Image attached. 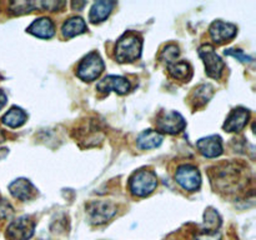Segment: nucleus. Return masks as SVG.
I'll return each instance as SVG.
<instances>
[{"label": "nucleus", "instance_id": "393cba45", "mask_svg": "<svg viewBox=\"0 0 256 240\" xmlns=\"http://www.w3.org/2000/svg\"><path fill=\"white\" fill-rule=\"evenodd\" d=\"M8 99H6V95H5V92H2V90H0V110L2 109V108L5 106V104H6Z\"/></svg>", "mask_w": 256, "mask_h": 240}, {"label": "nucleus", "instance_id": "b1692460", "mask_svg": "<svg viewBox=\"0 0 256 240\" xmlns=\"http://www.w3.org/2000/svg\"><path fill=\"white\" fill-rule=\"evenodd\" d=\"M195 240H222V234L216 230H209V232H200L195 236Z\"/></svg>", "mask_w": 256, "mask_h": 240}, {"label": "nucleus", "instance_id": "20e7f679", "mask_svg": "<svg viewBox=\"0 0 256 240\" xmlns=\"http://www.w3.org/2000/svg\"><path fill=\"white\" fill-rule=\"evenodd\" d=\"M199 55L204 62L208 76L212 79H220L225 69V64L222 58L215 52L214 48L212 45H202L199 49Z\"/></svg>", "mask_w": 256, "mask_h": 240}, {"label": "nucleus", "instance_id": "4468645a", "mask_svg": "<svg viewBox=\"0 0 256 240\" xmlns=\"http://www.w3.org/2000/svg\"><path fill=\"white\" fill-rule=\"evenodd\" d=\"M114 5L115 2H109V0H102V2H94L92 9H90L89 20L92 24H99V22H104L112 14Z\"/></svg>", "mask_w": 256, "mask_h": 240}, {"label": "nucleus", "instance_id": "9b49d317", "mask_svg": "<svg viewBox=\"0 0 256 240\" xmlns=\"http://www.w3.org/2000/svg\"><path fill=\"white\" fill-rule=\"evenodd\" d=\"M199 152L206 158H216L222 154V142L219 135L202 138L196 142Z\"/></svg>", "mask_w": 256, "mask_h": 240}, {"label": "nucleus", "instance_id": "39448f33", "mask_svg": "<svg viewBox=\"0 0 256 240\" xmlns=\"http://www.w3.org/2000/svg\"><path fill=\"white\" fill-rule=\"evenodd\" d=\"M185 126H186L185 119L178 112H162L156 119L158 130L166 134H178Z\"/></svg>", "mask_w": 256, "mask_h": 240}, {"label": "nucleus", "instance_id": "a211bd4d", "mask_svg": "<svg viewBox=\"0 0 256 240\" xmlns=\"http://www.w3.org/2000/svg\"><path fill=\"white\" fill-rule=\"evenodd\" d=\"M168 70L172 78L182 82H189L192 76V69L186 62H174L168 64Z\"/></svg>", "mask_w": 256, "mask_h": 240}, {"label": "nucleus", "instance_id": "7ed1b4c3", "mask_svg": "<svg viewBox=\"0 0 256 240\" xmlns=\"http://www.w3.org/2000/svg\"><path fill=\"white\" fill-rule=\"evenodd\" d=\"M158 185L156 175L152 170H139L130 179V190L136 196H148Z\"/></svg>", "mask_w": 256, "mask_h": 240}, {"label": "nucleus", "instance_id": "412c9836", "mask_svg": "<svg viewBox=\"0 0 256 240\" xmlns=\"http://www.w3.org/2000/svg\"><path fill=\"white\" fill-rule=\"evenodd\" d=\"M178 56H179V48L176 45H168L162 52V59L165 60L168 64H172V62H176Z\"/></svg>", "mask_w": 256, "mask_h": 240}, {"label": "nucleus", "instance_id": "f3484780", "mask_svg": "<svg viewBox=\"0 0 256 240\" xmlns=\"http://www.w3.org/2000/svg\"><path fill=\"white\" fill-rule=\"evenodd\" d=\"M62 35L65 38H74L76 35L82 34L88 30L86 24H85L84 20L79 16H74L70 18L69 20L64 22L62 25Z\"/></svg>", "mask_w": 256, "mask_h": 240}, {"label": "nucleus", "instance_id": "f03ea898", "mask_svg": "<svg viewBox=\"0 0 256 240\" xmlns=\"http://www.w3.org/2000/svg\"><path fill=\"white\" fill-rule=\"evenodd\" d=\"M104 62L98 52H89L82 62H79L76 69L78 76L84 82H92L98 79L104 72Z\"/></svg>", "mask_w": 256, "mask_h": 240}, {"label": "nucleus", "instance_id": "423d86ee", "mask_svg": "<svg viewBox=\"0 0 256 240\" xmlns=\"http://www.w3.org/2000/svg\"><path fill=\"white\" fill-rule=\"evenodd\" d=\"M178 184L185 190L194 192L198 190L202 185V176H200L199 170L192 165H182L176 170L175 174Z\"/></svg>", "mask_w": 256, "mask_h": 240}, {"label": "nucleus", "instance_id": "6e6552de", "mask_svg": "<svg viewBox=\"0 0 256 240\" xmlns=\"http://www.w3.org/2000/svg\"><path fill=\"white\" fill-rule=\"evenodd\" d=\"M130 88H132L130 82L125 78L118 76V75L105 76L96 85V89L100 92H106V94L110 92H115L120 95H124L129 92Z\"/></svg>", "mask_w": 256, "mask_h": 240}, {"label": "nucleus", "instance_id": "f257e3e1", "mask_svg": "<svg viewBox=\"0 0 256 240\" xmlns=\"http://www.w3.org/2000/svg\"><path fill=\"white\" fill-rule=\"evenodd\" d=\"M142 38L134 32H128L118 40L115 46V58L119 62H135L142 55Z\"/></svg>", "mask_w": 256, "mask_h": 240}, {"label": "nucleus", "instance_id": "5701e85b", "mask_svg": "<svg viewBox=\"0 0 256 240\" xmlns=\"http://www.w3.org/2000/svg\"><path fill=\"white\" fill-rule=\"evenodd\" d=\"M224 54L236 58V59L242 62H252V56H249V55L245 54L242 50H239V49H228V50H225Z\"/></svg>", "mask_w": 256, "mask_h": 240}, {"label": "nucleus", "instance_id": "1a4fd4ad", "mask_svg": "<svg viewBox=\"0 0 256 240\" xmlns=\"http://www.w3.org/2000/svg\"><path fill=\"white\" fill-rule=\"evenodd\" d=\"M209 32L212 42H218V44H222V42H229L232 38H235L238 32V28L234 24H230V22L216 20V22L210 25Z\"/></svg>", "mask_w": 256, "mask_h": 240}, {"label": "nucleus", "instance_id": "6ab92c4d", "mask_svg": "<svg viewBox=\"0 0 256 240\" xmlns=\"http://www.w3.org/2000/svg\"><path fill=\"white\" fill-rule=\"evenodd\" d=\"M28 116L26 112L18 106H12V109L8 110L6 114L2 116V122L9 128H19L26 122Z\"/></svg>", "mask_w": 256, "mask_h": 240}, {"label": "nucleus", "instance_id": "0eeeda50", "mask_svg": "<svg viewBox=\"0 0 256 240\" xmlns=\"http://www.w3.org/2000/svg\"><path fill=\"white\" fill-rule=\"evenodd\" d=\"M35 224L28 216H22L14 220L6 229V236L9 240H28L34 234Z\"/></svg>", "mask_w": 256, "mask_h": 240}, {"label": "nucleus", "instance_id": "dca6fc26", "mask_svg": "<svg viewBox=\"0 0 256 240\" xmlns=\"http://www.w3.org/2000/svg\"><path fill=\"white\" fill-rule=\"evenodd\" d=\"M162 142V135L160 132H155V130H145L138 138V145L140 149H152V148H158Z\"/></svg>", "mask_w": 256, "mask_h": 240}, {"label": "nucleus", "instance_id": "f8f14e48", "mask_svg": "<svg viewBox=\"0 0 256 240\" xmlns=\"http://www.w3.org/2000/svg\"><path fill=\"white\" fill-rule=\"evenodd\" d=\"M89 214L90 219L94 224H104L115 214V208H112V204H109V202H96L90 204Z\"/></svg>", "mask_w": 256, "mask_h": 240}, {"label": "nucleus", "instance_id": "9d476101", "mask_svg": "<svg viewBox=\"0 0 256 240\" xmlns=\"http://www.w3.org/2000/svg\"><path fill=\"white\" fill-rule=\"evenodd\" d=\"M250 119L249 110L244 109V108H236L232 110L228 116L226 122L224 124L225 132H240L246 126L248 122Z\"/></svg>", "mask_w": 256, "mask_h": 240}, {"label": "nucleus", "instance_id": "a878e982", "mask_svg": "<svg viewBox=\"0 0 256 240\" xmlns=\"http://www.w3.org/2000/svg\"><path fill=\"white\" fill-rule=\"evenodd\" d=\"M2 139H4V136H2V132H0V142H2Z\"/></svg>", "mask_w": 256, "mask_h": 240}, {"label": "nucleus", "instance_id": "2eb2a0df", "mask_svg": "<svg viewBox=\"0 0 256 240\" xmlns=\"http://www.w3.org/2000/svg\"><path fill=\"white\" fill-rule=\"evenodd\" d=\"M34 186H32V182L28 179H20L14 180L12 184L9 185V192L10 194L14 198L20 200H28L34 194Z\"/></svg>", "mask_w": 256, "mask_h": 240}, {"label": "nucleus", "instance_id": "aec40b11", "mask_svg": "<svg viewBox=\"0 0 256 240\" xmlns=\"http://www.w3.org/2000/svg\"><path fill=\"white\" fill-rule=\"evenodd\" d=\"M195 90H196L195 92V99L198 100L199 105H202L209 102V99L212 95V88L210 85H202V86Z\"/></svg>", "mask_w": 256, "mask_h": 240}, {"label": "nucleus", "instance_id": "4be33fe9", "mask_svg": "<svg viewBox=\"0 0 256 240\" xmlns=\"http://www.w3.org/2000/svg\"><path fill=\"white\" fill-rule=\"evenodd\" d=\"M205 224L209 228H214V230H216L215 228H218L220 225V218L219 214L216 212H214L212 209H209L205 212Z\"/></svg>", "mask_w": 256, "mask_h": 240}, {"label": "nucleus", "instance_id": "ddd939ff", "mask_svg": "<svg viewBox=\"0 0 256 240\" xmlns=\"http://www.w3.org/2000/svg\"><path fill=\"white\" fill-rule=\"evenodd\" d=\"M26 30L34 36L42 38V39H50L55 34L54 22L49 18H40V19L34 20Z\"/></svg>", "mask_w": 256, "mask_h": 240}]
</instances>
